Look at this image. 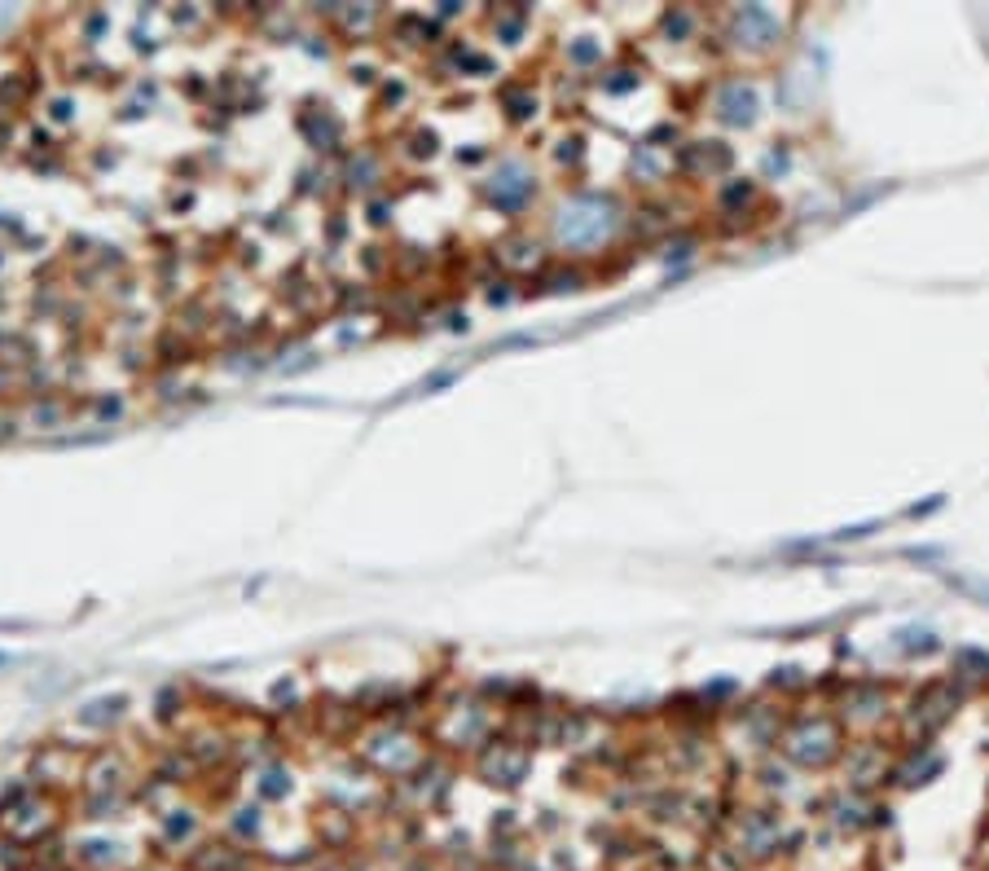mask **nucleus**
Listing matches in <instances>:
<instances>
[{
    "instance_id": "2",
    "label": "nucleus",
    "mask_w": 989,
    "mask_h": 871,
    "mask_svg": "<svg viewBox=\"0 0 989 871\" xmlns=\"http://www.w3.org/2000/svg\"><path fill=\"white\" fill-rule=\"evenodd\" d=\"M528 194H532V181L515 168V163H510V168H502V176L493 181V203H497V207H510V212H515V207H524Z\"/></svg>"
},
{
    "instance_id": "3",
    "label": "nucleus",
    "mask_w": 989,
    "mask_h": 871,
    "mask_svg": "<svg viewBox=\"0 0 989 871\" xmlns=\"http://www.w3.org/2000/svg\"><path fill=\"white\" fill-rule=\"evenodd\" d=\"M119 709H124V696H115V700H97V704H88V709L80 713V722H88V726L115 722V718H119Z\"/></svg>"
},
{
    "instance_id": "1",
    "label": "nucleus",
    "mask_w": 989,
    "mask_h": 871,
    "mask_svg": "<svg viewBox=\"0 0 989 871\" xmlns=\"http://www.w3.org/2000/svg\"><path fill=\"white\" fill-rule=\"evenodd\" d=\"M611 220L616 216H611L607 198H576L568 212L559 216V238L568 242V247H594V242L607 238Z\"/></svg>"
}]
</instances>
